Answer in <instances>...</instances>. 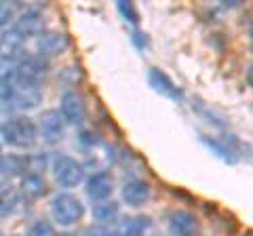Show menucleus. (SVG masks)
<instances>
[{"instance_id":"obj_6","label":"nucleus","mask_w":253,"mask_h":236,"mask_svg":"<svg viewBox=\"0 0 253 236\" xmlns=\"http://www.w3.org/2000/svg\"><path fill=\"white\" fill-rule=\"evenodd\" d=\"M38 133L46 144H57L63 139V133H66V122L59 114V110H44V112L38 116Z\"/></svg>"},{"instance_id":"obj_10","label":"nucleus","mask_w":253,"mask_h":236,"mask_svg":"<svg viewBox=\"0 0 253 236\" xmlns=\"http://www.w3.org/2000/svg\"><path fill=\"white\" fill-rule=\"evenodd\" d=\"M112 190H114V177L110 175V171L95 173L93 177H89V182H86V196H89L93 202L108 200V196L112 194Z\"/></svg>"},{"instance_id":"obj_30","label":"nucleus","mask_w":253,"mask_h":236,"mask_svg":"<svg viewBox=\"0 0 253 236\" xmlns=\"http://www.w3.org/2000/svg\"><path fill=\"white\" fill-rule=\"evenodd\" d=\"M0 194H2V188H0Z\"/></svg>"},{"instance_id":"obj_2","label":"nucleus","mask_w":253,"mask_h":236,"mask_svg":"<svg viewBox=\"0 0 253 236\" xmlns=\"http://www.w3.org/2000/svg\"><path fill=\"white\" fill-rule=\"evenodd\" d=\"M0 137H2L4 144H9L13 148H19V150H30V148L36 146L38 141V131L36 124L26 116H15L9 118L0 124Z\"/></svg>"},{"instance_id":"obj_23","label":"nucleus","mask_w":253,"mask_h":236,"mask_svg":"<svg viewBox=\"0 0 253 236\" xmlns=\"http://www.w3.org/2000/svg\"><path fill=\"white\" fill-rule=\"evenodd\" d=\"M28 236H55V232H53V226L46 222V219H36V222L30 226Z\"/></svg>"},{"instance_id":"obj_22","label":"nucleus","mask_w":253,"mask_h":236,"mask_svg":"<svg viewBox=\"0 0 253 236\" xmlns=\"http://www.w3.org/2000/svg\"><path fill=\"white\" fill-rule=\"evenodd\" d=\"M116 9H118V13L123 15V19L125 21H129V23H139V13H137V9H135V4L133 2H125V0H118L116 2Z\"/></svg>"},{"instance_id":"obj_18","label":"nucleus","mask_w":253,"mask_h":236,"mask_svg":"<svg viewBox=\"0 0 253 236\" xmlns=\"http://www.w3.org/2000/svg\"><path fill=\"white\" fill-rule=\"evenodd\" d=\"M28 169V160L21 158V156H2V160H0V173H2L4 177H19L23 175Z\"/></svg>"},{"instance_id":"obj_1","label":"nucleus","mask_w":253,"mask_h":236,"mask_svg":"<svg viewBox=\"0 0 253 236\" xmlns=\"http://www.w3.org/2000/svg\"><path fill=\"white\" fill-rule=\"evenodd\" d=\"M0 101L11 110H32L42 101V91L36 82H28L15 76L9 84L0 86Z\"/></svg>"},{"instance_id":"obj_24","label":"nucleus","mask_w":253,"mask_h":236,"mask_svg":"<svg viewBox=\"0 0 253 236\" xmlns=\"http://www.w3.org/2000/svg\"><path fill=\"white\" fill-rule=\"evenodd\" d=\"M13 19H15V4L0 0V28L4 30Z\"/></svg>"},{"instance_id":"obj_16","label":"nucleus","mask_w":253,"mask_h":236,"mask_svg":"<svg viewBox=\"0 0 253 236\" xmlns=\"http://www.w3.org/2000/svg\"><path fill=\"white\" fill-rule=\"evenodd\" d=\"M196 228V217L190 211H175L169 217V230L175 236H186L190 232H194Z\"/></svg>"},{"instance_id":"obj_5","label":"nucleus","mask_w":253,"mask_h":236,"mask_svg":"<svg viewBox=\"0 0 253 236\" xmlns=\"http://www.w3.org/2000/svg\"><path fill=\"white\" fill-rule=\"evenodd\" d=\"M59 110H61L63 122H68V124L81 127V124L86 120V104H84V97L78 91L63 93L61 101H59Z\"/></svg>"},{"instance_id":"obj_21","label":"nucleus","mask_w":253,"mask_h":236,"mask_svg":"<svg viewBox=\"0 0 253 236\" xmlns=\"http://www.w3.org/2000/svg\"><path fill=\"white\" fill-rule=\"evenodd\" d=\"M15 74H17V61L0 57V86L9 84L15 78Z\"/></svg>"},{"instance_id":"obj_8","label":"nucleus","mask_w":253,"mask_h":236,"mask_svg":"<svg viewBox=\"0 0 253 236\" xmlns=\"http://www.w3.org/2000/svg\"><path fill=\"white\" fill-rule=\"evenodd\" d=\"M46 70H49V64L46 59L41 57V55H28L17 61V78L21 80H28V82H41V78H44Z\"/></svg>"},{"instance_id":"obj_12","label":"nucleus","mask_w":253,"mask_h":236,"mask_svg":"<svg viewBox=\"0 0 253 236\" xmlns=\"http://www.w3.org/2000/svg\"><path fill=\"white\" fill-rule=\"evenodd\" d=\"M148 230H150V217L133 215V217H125L123 222H116L106 236H146Z\"/></svg>"},{"instance_id":"obj_28","label":"nucleus","mask_w":253,"mask_h":236,"mask_svg":"<svg viewBox=\"0 0 253 236\" xmlns=\"http://www.w3.org/2000/svg\"><path fill=\"white\" fill-rule=\"evenodd\" d=\"M55 236H72V234H68V232H61V234H55Z\"/></svg>"},{"instance_id":"obj_11","label":"nucleus","mask_w":253,"mask_h":236,"mask_svg":"<svg viewBox=\"0 0 253 236\" xmlns=\"http://www.w3.org/2000/svg\"><path fill=\"white\" fill-rule=\"evenodd\" d=\"M121 196L129 207H144L150 200V196H152V188L144 179H131V182H126L123 186Z\"/></svg>"},{"instance_id":"obj_26","label":"nucleus","mask_w":253,"mask_h":236,"mask_svg":"<svg viewBox=\"0 0 253 236\" xmlns=\"http://www.w3.org/2000/svg\"><path fill=\"white\" fill-rule=\"evenodd\" d=\"M83 236H106V232L104 230H99V228H86V230L83 232Z\"/></svg>"},{"instance_id":"obj_25","label":"nucleus","mask_w":253,"mask_h":236,"mask_svg":"<svg viewBox=\"0 0 253 236\" xmlns=\"http://www.w3.org/2000/svg\"><path fill=\"white\" fill-rule=\"evenodd\" d=\"M131 40H133V44L137 46V49H144V46H148V34H144V32H133L131 34Z\"/></svg>"},{"instance_id":"obj_4","label":"nucleus","mask_w":253,"mask_h":236,"mask_svg":"<svg viewBox=\"0 0 253 236\" xmlns=\"http://www.w3.org/2000/svg\"><path fill=\"white\" fill-rule=\"evenodd\" d=\"M53 175L61 188H76L84 179V167L72 156L59 154L53 160Z\"/></svg>"},{"instance_id":"obj_3","label":"nucleus","mask_w":253,"mask_h":236,"mask_svg":"<svg viewBox=\"0 0 253 236\" xmlns=\"http://www.w3.org/2000/svg\"><path fill=\"white\" fill-rule=\"evenodd\" d=\"M51 215L59 226H74L83 219L84 215V204L81 198H76L70 192H61L53 196L51 200Z\"/></svg>"},{"instance_id":"obj_9","label":"nucleus","mask_w":253,"mask_h":236,"mask_svg":"<svg viewBox=\"0 0 253 236\" xmlns=\"http://www.w3.org/2000/svg\"><path fill=\"white\" fill-rule=\"evenodd\" d=\"M148 84L152 86V89L156 93H161V95L165 97H169V99H184V93H181V89L171 80V78L163 72V70H158V68H150L148 70Z\"/></svg>"},{"instance_id":"obj_7","label":"nucleus","mask_w":253,"mask_h":236,"mask_svg":"<svg viewBox=\"0 0 253 236\" xmlns=\"http://www.w3.org/2000/svg\"><path fill=\"white\" fill-rule=\"evenodd\" d=\"M68 46L70 38L57 30H44L41 36H36V49L41 57H57L68 51Z\"/></svg>"},{"instance_id":"obj_19","label":"nucleus","mask_w":253,"mask_h":236,"mask_svg":"<svg viewBox=\"0 0 253 236\" xmlns=\"http://www.w3.org/2000/svg\"><path fill=\"white\" fill-rule=\"evenodd\" d=\"M203 139V144L209 148V150H213L221 160H226V162H234L236 160V156H234V150L230 146H226V144H221V141H217V139H209V137H201Z\"/></svg>"},{"instance_id":"obj_31","label":"nucleus","mask_w":253,"mask_h":236,"mask_svg":"<svg viewBox=\"0 0 253 236\" xmlns=\"http://www.w3.org/2000/svg\"><path fill=\"white\" fill-rule=\"evenodd\" d=\"M0 236H2V232H0Z\"/></svg>"},{"instance_id":"obj_20","label":"nucleus","mask_w":253,"mask_h":236,"mask_svg":"<svg viewBox=\"0 0 253 236\" xmlns=\"http://www.w3.org/2000/svg\"><path fill=\"white\" fill-rule=\"evenodd\" d=\"M19 207V198H17V192L13 190H2L0 194V215L2 217H9L13 215Z\"/></svg>"},{"instance_id":"obj_14","label":"nucleus","mask_w":253,"mask_h":236,"mask_svg":"<svg viewBox=\"0 0 253 236\" xmlns=\"http://www.w3.org/2000/svg\"><path fill=\"white\" fill-rule=\"evenodd\" d=\"M15 28L19 30L23 36H41L44 32V17L38 11H26L19 15V19L15 21Z\"/></svg>"},{"instance_id":"obj_29","label":"nucleus","mask_w":253,"mask_h":236,"mask_svg":"<svg viewBox=\"0 0 253 236\" xmlns=\"http://www.w3.org/2000/svg\"><path fill=\"white\" fill-rule=\"evenodd\" d=\"M0 160H2V148H0Z\"/></svg>"},{"instance_id":"obj_13","label":"nucleus","mask_w":253,"mask_h":236,"mask_svg":"<svg viewBox=\"0 0 253 236\" xmlns=\"http://www.w3.org/2000/svg\"><path fill=\"white\" fill-rule=\"evenodd\" d=\"M23 42H26V36L15 26H9L0 32V57L4 59H15L21 49H23Z\"/></svg>"},{"instance_id":"obj_27","label":"nucleus","mask_w":253,"mask_h":236,"mask_svg":"<svg viewBox=\"0 0 253 236\" xmlns=\"http://www.w3.org/2000/svg\"><path fill=\"white\" fill-rule=\"evenodd\" d=\"M186 236H203V234H199V232H190V234H186Z\"/></svg>"},{"instance_id":"obj_15","label":"nucleus","mask_w":253,"mask_h":236,"mask_svg":"<svg viewBox=\"0 0 253 236\" xmlns=\"http://www.w3.org/2000/svg\"><path fill=\"white\" fill-rule=\"evenodd\" d=\"M21 194L26 196V198H32V200H38L42 198L46 194V182L41 173H23L21 175Z\"/></svg>"},{"instance_id":"obj_17","label":"nucleus","mask_w":253,"mask_h":236,"mask_svg":"<svg viewBox=\"0 0 253 236\" xmlns=\"http://www.w3.org/2000/svg\"><path fill=\"white\" fill-rule=\"evenodd\" d=\"M93 219L99 224H108V222H114L116 215H118V202L114 200H99L93 204L91 209Z\"/></svg>"}]
</instances>
